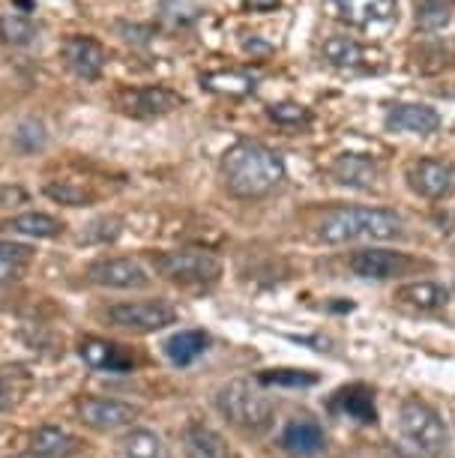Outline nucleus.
<instances>
[{
	"label": "nucleus",
	"instance_id": "nucleus-1",
	"mask_svg": "<svg viewBox=\"0 0 455 458\" xmlns=\"http://www.w3.org/2000/svg\"><path fill=\"white\" fill-rule=\"evenodd\" d=\"M405 231V219L383 207H333L317 222V237L330 246L386 243Z\"/></svg>",
	"mask_w": 455,
	"mask_h": 458
},
{
	"label": "nucleus",
	"instance_id": "nucleus-2",
	"mask_svg": "<svg viewBox=\"0 0 455 458\" xmlns=\"http://www.w3.org/2000/svg\"><path fill=\"white\" fill-rule=\"evenodd\" d=\"M222 177L231 195L237 198H264L285 180V162L276 150L257 144L240 141L222 159Z\"/></svg>",
	"mask_w": 455,
	"mask_h": 458
},
{
	"label": "nucleus",
	"instance_id": "nucleus-3",
	"mask_svg": "<svg viewBox=\"0 0 455 458\" xmlns=\"http://www.w3.org/2000/svg\"><path fill=\"white\" fill-rule=\"evenodd\" d=\"M216 408L231 426L249 435H261L270 428L273 422V404L264 393L252 390V384L246 380H231L216 393Z\"/></svg>",
	"mask_w": 455,
	"mask_h": 458
},
{
	"label": "nucleus",
	"instance_id": "nucleus-4",
	"mask_svg": "<svg viewBox=\"0 0 455 458\" xmlns=\"http://www.w3.org/2000/svg\"><path fill=\"white\" fill-rule=\"evenodd\" d=\"M399 431L410 440L419 453L426 455H441L450 446V428H446L443 417L432 404L419 399H405L399 408Z\"/></svg>",
	"mask_w": 455,
	"mask_h": 458
},
{
	"label": "nucleus",
	"instance_id": "nucleus-5",
	"mask_svg": "<svg viewBox=\"0 0 455 458\" xmlns=\"http://www.w3.org/2000/svg\"><path fill=\"white\" fill-rule=\"evenodd\" d=\"M153 267L162 279L177 284H204L216 282L222 273L219 258L213 252H201V249H171V252L153 255Z\"/></svg>",
	"mask_w": 455,
	"mask_h": 458
},
{
	"label": "nucleus",
	"instance_id": "nucleus-6",
	"mask_svg": "<svg viewBox=\"0 0 455 458\" xmlns=\"http://www.w3.org/2000/svg\"><path fill=\"white\" fill-rule=\"evenodd\" d=\"M105 318L114 327H123V330L132 333H156L174 324L177 312L165 300H139V302H117V306L108 309Z\"/></svg>",
	"mask_w": 455,
	"mask_h": 458
},
{
	"label": "nucleus",
	"instance_id": "nucleus-7",
	"mask_svg": "<svg viewBox=\"0 0 455 458\" xmlns=\"http://www.w3.org/2000/svg\"><path fill=\"white\" fill-rule=\"evenodd\" d=\"M410 267H414V261H410L405 252H392V249L368 246V249H359V252L350 255V273L359 276V279H368V282L399 279V276H405Z\"/></svg>",
	"mask_w": 455,
	"mask_h": 458
},
{
	"label": "nucleus",
	"instance_id": "nucleus-8",
	"mask_svg": "<svg viewBox=\"0 0 455 458\" xmlns=\"http://www.w3.org/2000/svg\"><path fill=\"white\" fill-rule=\"evenodd\" d=\"M88 279L93 284H102V288L117 291H139L150 284L147 270L132 258H99L88 267Z\"/></svg>",
	"mask_w": 455,
	"mask_h": 458
},
{
	"label": "nucleus",
	"instance_id": "nucleus-9",
	"mask_svg": "<svg viewBox=\"0 0 455 458\" xmlns=\"http://www.w3.org/2000/svg\"><path fill=\"white\" fill-rule=\"evenodd\" d=\"M455 171L450 162L443 159H417L408 165V186L414 189L419 198L437 201V198L452 192Z\"/></svg>",
	"mask_w": 455,
	"mask_h": 458
},
{
	"label": "nucleus",
	"instance_id": "nucleus-10",
	"mask_svg": "<svg viewBox=\"0 0 455 458\" xmlns=\"http://www.w3.org/2000/svg\"><path fill=\"white\" fill-rule=\"evenodd\" d=\"M60 55H63L66 66L84 81H97L108 60L105 48L93 37H66L63 46H60Z\"/></svg>",
	"mask_w": 455,
	"mask_h": 458
},
{
	"label": "nucleus",
	"instance_id": "nucleus-11",
	"mask_svg": "<svg viewBox=\"0 0 455 458\" xmlns=\"http://www.w3.org/2000/svg\"><path fill=\"white\" fill-rule=\"evenodd\" d=\"M79 357L84 360V366H90L93 371H108V375H126V371L135 369L132 353L123 344L105 339H84L79 344Z\"/></svg>",
	"mask_w": 455,
	"mask_h": 458
},
{
	"label": "nucleus",
	"instance_id": "nucleus-12",
	"mask_svg": "<svg viewBox=\"0 0 455 458\" xmlns=\"http://www.w3.org/2000/svg\"><path fill=\"white\" fill-rule=\"evenodd\" d=\"M79 413L90 428L114 431V428L129 426V422L139 417V408L129 402H120V399H84L79 404Z\"/></svg>",
	"mask_w": 455,
	"mask_h": 458
},
{
	"label": "nucleus",
	"instance_id": "nucleus-13",
	"mask_svg": "<svg viewBox=\"0 0 455 458\" xmlns=\"http://www.w3.org/2000/svg\"><path fill=\"white\" fill-rule=\"evenodd\" d=\"M333 6L354 28L390 24L399 15V0H333Z\"/></svg>",
	"mask_w": 455,
	"mask_h": 458
},
{
	"label": "nucleus",
	"instance_id": "nucleus-14",
	"mask_svg": "<svg viewBox=\"0 0 455 458\" xmlns=\"http://www.w3.org/2000/svg\"><path fill=\"white\" fill-rule=\"evenodd\" d=\"M180 93L171 88H162V84H153V88H139L123 97V111L132 117H162L168 111L180 108Z\"/></svg>",
	"mask_w": 455,
	"mask_h": 458
},
{
	"label": "nucleus",
	"instance_id": "nucleus-15",
	"mask_svg": "<svg viewBox=\"0 0 455 458\" xmlns=\"http://www.w3.org/2000/svg\"><path fill=\"white\" fill-rule=\"evenodd\" d=\"M282 446L297 458H312L317 453H324L327 435H324L321 422H315L308 417H297L288 422L285 431H282Z\"/></svg>",
	"mask_w": 455,
	"mask_h": 458
},
{
	"label": "nucleus",
	"instance_id": "nucleus-16",
	"mask_svg": "<svg viewBox=\"0 0 455 458\" xmlns=\"http://www.w3.org/2000/svg\"><path fill=\"white\" fill-rule=\"evenodd\" d=\"M330 177L336 180L339 186L348 189H372L381 177V168H377L375 159L359 157V153H345L330 165Z\"/></svg>",
	"mask_w": 455,
	"mask_h": 458
},
{
	"label": "nucleus",
	"instance_id": "nucleus-17",
	"mask_svg": "<svg viewBox=\"0 0 455 458\" xmlns=\"http://www.w3.org/2000/svg\"><path fill=\"white\" fill-rule=\"evenodd\" d=\"M386 126L396 129V132H410V135H432L441 126L434 108L428 106H392L386 114Z\"/></svg>",
	"mask_w": 455,
	"mask_h": 458
},
{
	"label": "nucleus",
	"instance_id": "nucleus-18",
	"mask_svg": "<svg viewBox=\"0 0 455 458\" xmlns=\"http://www.w3.org/2000/svg\"><path fill=\"white\" fill-rule=\"evenodd\" d=\"M183 453L186 458H231V446L216 428L192 422L183 431Z\"/></svg>",
	"mask_w": 455,
	"mask_h": 458
},
{
	"label": "nucleus",
	"instance_id": "nucleus-19",
	"mask_svg": "<svg viewBox=\"0 0 455 458\" xmlns=\"http://www.w3.org/2000/svg\"><path fill=\"white\" fill-rule=\"evenodd\" d=\"M30 453L39 458H70L79 453V440L57 426H42L30 437Z\"/></svg>",
	"mask_w": 455,
	"mask_h": 458
},
{
	"label": "nucleus",
	"instance_id": "nucleus-20",
	"mask_svg": "<svg viewBox=\"0 0 455 458\" xmlns=\"http://www.w3.org/2000/svg\"><path fill=\"white\" fill-rule=\"evenodd\" d=\"M162 348H165V357L174 362V366H192V362L210 348V335L204 330H183V333L171 335Z\"/></svg>",
	"mask_w": 455,
	"mask_h": 458
},
{
	"label": "nucleus",
	"instance_id": "nucleus-21",
	"mask_svg": "<svg viewBox=\"0 0 455 458\" xmlns=\"http://www.w3.org/2000/svg\"><path fill=\"white\" fill-rule=\"evenodd\" d=\"M0 228L13 231V234H21V237L51 240L63 231V222H57L55 216H48V213H21V216H13L10 222H4Z\"/></svg>",
	"mask_w": 455,
	"mask_h": 458
},
{
	"label": "nucleus",
	"instance_id": "nucleus-22",
	"mask_svg": "<svg viewBox=\"0 0 455 458\" xmlns=\"http://www.w3.org/2000/svg\"><path fill=\"white\" fill-rule=\"evenodd\" d=\"M396 297L401 302L414 309H423V312H434V309H443L446 300H450V291L437 282H410V284H401L396 291Z\"/></svg>",
	"mask_w": 455,
	"mask_h": 458
},
{
	"label": "nucleus",
	"instance_id": "nucleus-23",
	"mask_svg": "<svg viewBox=\"0 0 455 458\" xmlns=\"http://www.w3.org/2000/svg\"><path fill=\"white\" fill-rule=\"evenodd\" d=\"M123 458H168V446L153 428H132L120 440Z\"/></svg>",
	"mask_w": 455,
	"mask_h": 458
},
{
	"label": "nucleus",
	"instance_id": "nucleus-24",
	"mask_svg": "<svg viewBox=\"0 0 455 458\" xmlns=\"http://www.w3.org/2000/svg\"><path fill=\"white\" fill-rule=\"evenodd\" d=\"M336 404L341 413H348L350 420L363 422V426H368V422L377 420V411H375V395L366 390V386H345V390H339L336 395Z\"/></svg>",
	"mask_w": 455,
	"mask_h": 458
},
{
	"label": "nucleus",
	"instance_id": "nucleus-25",
	"mask_svg": "<svg viewBox=\"0 0 455 458\" xmlns=\"http://www.w3.org/2000/svg\"><path fill=\"white\" fill-rule=\"evenodd\" d=\"M37 37H39V28L28 15H21V13L0 15V39H4L6 46H30Z\"/></svg>",
	"mask_w": 455,
	"mask_h": 458
},
{
	"label": "nucleus",
	"instance_id": "nucleus-26",
	"mask_svg": "<svg viewBox=\"0 0 455 458\" xmlns=\"http://www.w3.org/2000/svg\"><path fill=\"white\" fill-rule=\"evenodd\" d=\"M33 252L21 243H0V284L21 279L30 267Z\"/></svg>",
	"mask_w": 455,
	"mask_h": 458
},
{
	"label": "nucleus",
	"instance_id": "nucleus-27",
	"mask_svg": "<svg viewBox=\"0 0 455 458\" xmlns=\"http://www.w3.org/2000/svg\"><path fill=\"white\" fill-rule=\"evenodd\" d=\"M321 51H324V60H327V64L341 66V69L357 66L359 60H363V48H359V42L350 37H327Z\"/></svg>",
	"mask_w": 455,
	"mask_h": 458
},
{
	"label": "nucleus",
	"instance_id": "nucleus-28",
	"mask_svg": "<svg viewBox=\"0 0 455 458\" xmlns=\"http://www.w3.org/2000/svg\"><path fill=\"white\" fill-rule=\"evenodd\" d=\"M452 19V0H419L417 6V28L426 33L443 30Z\"/></svg>",
	"mask_w": 455,
	"mask_h": 458
},
{
	"label": "nucleus",
	"instance_id": "nucleus-29",
	"mask_svg": "<svg viewBox=\"0 0 455 458\" xmlns=\"http://www.w3.org/2000/svg\"><path fill=\"white\" fill-rule=\"evenodd\" d=\"M257 380H261L264 386H294V390H299V386L317 384V375H312V371H306V369H270V371H261Z\"/></svg>",
	"mask_w": 455,
	"mask_h": 458
},
{
	"label": "nucleus",
	"instance_id": "nucleus-30",
	"mask_svg": "<svg viewBox=\"0 0 455 458\" xmlns=\"http://www.w3.org/2000/svg\"><path fill=\"white\" fill-rule=\"evenodd\" d=\"M46 195L51 201L57 204H66V207H88L93 204V192L90 189H84L79 183H72V180H60V183H48L46 186Z\"/></svg>",
	"mask_w": 455,
	"mask_h": 458
},
{
	"label": "nucleus",
	"instance_id": "nucleus-31",
	"mask_svg": "<svg viewBox=\"0 0 455 458\" xmlns=\"http://www.w3.org/2000/svg\"><path fill=\"white\" fill-rule=\"evenodd\" d=\"M13 141L21 153H37L48 141L46 126H42L39 120H24V123H19V129L13 132Z\"/></svg>",
	"mask_w": 455,
	"mask_h": 458
},
{
	"label": "nucleus",
	"instance_id": "nucleus-32",
	"mask_svg": "<svg viewBox=\"0 0 455 458\" xmlns=\"http://www.w3.org/2000/svg\"><path fill=\"white\" fill-rule=\"evenodd\" d=\"M270 117L276 120L279 126H308L312 123L308 108L297 106V102H279V106H270Z\"/></svg>",
	"mask_w": 455,
	"mask_h": 458
},
{
	"label": "nucleus",
	"instance_id": "nucleus-33",
	"mask_svg": "<svg viewBox=\"0 0 455 458\" xmlns=\"http://www.w3.org/2000/svg\"><path fill=\"white\" fill-rule=\"evenodd\" d=\"M210 90H222V93H249L252 90V79H246V75L240 72H213L204 79Z\"/></svg>",
	"mask_w": 455,
	"mask_h": 458
},
{
	"label": "nucleus",
	"instance_id": "nucleus-34",
	"mask_svg": "<svg viewBox=\"0 0 455 458\" xmlns=\"http://www.w3.org/2000/svg\"><path fill=\"white\" fill-rule=\"evenodd\" d=\"M120 219H114V216H105V219H97L90 225L88 231H84L81 240H88V243H111V240L120 237Z\"/></svg>",
	"mask_w": 455,
	"mask_h": 458
},
{
	"label": "nucleus",
	"instance_id": "nucleus-35",
	"mask_svg": "<svg viewBox=\"0 0 455 458\" xmlns=\"http://www.w3.org/2000/svg\"><path fill=\"white\" fill-rule=\"evenodd\" d=\"M13 402H15V386L10 384V377L0 375V411L10 408Z\"/></svg>",
	"mask_w": 455,
	"mask_h": 458
},
{
	"label": "nucleus",
	"instance_id": "nucleus-36",
	"mask_svg": "<svg viewBox=\"0 0 455 458\" xmlns=\"http://www.w3.org/2000/svg\"><path fill=\"white\" fill-rule=\"evenodd\" d=\"M252 10H257V13H267V10H276L279 6V0H246Z\"/></svg>",
	"mask_w": 455,
	"mask_h": 458
},
{
	"label": "nucleus",
	"instance_id": "nucleus-37",
	"mask_svg": "<svg viewBox=\"0 0 455 458\" xmlns=\"http://www.w3.org/2000/svg\"><path fill=\"white\" fill-rule=\"evenodd\" d=\"M10 198H24L21 189H0V207H4V201H10Z\"/></svg>",
	"mask_w": 455,
	"mask_h": 458
}]
</instances>
